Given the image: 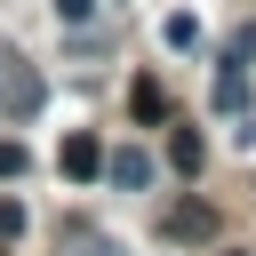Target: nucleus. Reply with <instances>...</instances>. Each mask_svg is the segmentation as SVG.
<instances>
[{
  "mask_svg": "<svg viewBox=\"0 0 256 256\" xmlns=\"http://www.w3.org/2000/svg\"><path fill=\"white\" fill-rule=\"evenodd\" d=\"M40 104H48V80H40L24 56H0V112H8V120H32Z\"/></svg>",
  "mask_w": 256,
  "mask_h": 256,
  "instance_id": "nucleus-1",
  "label": "nucleus"
},
{
  "mask_svg": "<svg viewBox=\"0 0 256 256\" xmlns=\"http://www.w3.org/2000/svg\"><path fill=\"white\" fill-rule=\"evenodd\" d=\"M104 176H112L120 192H152V176H160V160H152L144 144H120V152H104Z\"/></svg>",
  "mask_w": 256,
  "mask_h": 256,
  "instance_id": "nucleus-2",
  "label": "nucleus"
},
{
  "mask_svg": "<svg viewBox=\"0 0 256 256\" xmlns=\"http://www.w3.org/2000/svg\"><path fill=\"white\" fill-rule=\"evenodd\" d=\"M56 168H64L72 184H96V176H104V144H96V136H64V144H56Z\"/></svg>",
  "mask_w": 256,
  "mask_h": 256,
  "instance_id": "nucleus-3",
  "label": "nucleus"
},
{
  "mask_svg": "<svg viewBox=\"0 0 256 256\" xmlns=\"http://www.w3.org/2000/svg\"><path fill=\"white\" fill-rule=\"evenodd\" d=\"M160 232H168V240H208V232H216V208H208V200H176V208L160 216Z\"/></svg>",
  "mask_w": 256,
  "mask_h": 256,
  "instance_id": "nucleus-4",
  "label": "nucleus"
},
{
  "mask_svg": "<svg viewBox=\"0 0 256 256\" xmlns=\"http://www.w3.org/2000/svg\"><path fill=\"white\" fill-rule=\"evenodd\" d=\"M216 112H248V64H216Z\"/></svg>",
  "mask_w": 256,
  "mask_h": 256,
  "instance_id": "nucleus-5",
  "label": "nucleus"
},
{
  "mask_svg": "<svg viewBox=\"0 0 256 256\" xmlns=\"http://www.w3.org/2000/svg\"><path fill=\"white\" fill-rule=\"evenodd\" d=\"M64 256H120L112 232H88V224H64Z\"/></svg>",
  "mask_w": 256,
  "mask_h": 256,
  "instance_id": "nucleus-6",
  "label": "nucleus"
},
{
  "mask_svg": "<svg viewBox=\"0 0 256 256\" xmlns=\"http://www.w3.org/2000/svg\"><path fill=\"white\" fill-rule=\"evenodd\" d=\"M200 160H208V144H200L192 128H176V136H168V168H184V176H200Z\"/></svg>",
  "mask_w": 256,
  "mask_h": 256,
  "instance_id": "nucleus-7",
  "label": "nucleus"
},
{
  "mask_svg": "<svg viewBox=\"0 0 256 256\" xmlns=\"http://www.w3.org/2000/svg\"><path fill=\"white\" fill-rule=\"evenodd\" d=\"M160 40H168V48H200V16H184V8H176V16L160 24Z\"/></svg>",
  "mask_w": 256,
  "mask_h": 256,
  "instance_id": "nucleus-8",
  "label": "nucleus"
},
{
  "mask_svg": "<svg viewBox=\"0 0 256 256\" xmlns=\"http://www.w3.org/2000/svg\"><path fill=\"white\" fill-rule=\"evenodd\" d=\"M136 112H144V120H160V112H168V96H160V80H136Z\"/></svg>",
  "mask_w": 256,
  "mask_h": 256,
  "instance_id": "nucleus-9",
  "label": "nucleus"
},
{
  "mask_svg": "<svg viewBox=\"0 0 256 256\" xmlns=\"http://www.w3.org/2000/svg\"><path fill=\"white\" fill-rule=\"evenodd\" d=\"M248 56H256V24H240V32H232V48H224V64H248Z\"/></svg>",
  "mask_w": 256,
  "mask_h": 256,
  "instance_id": "nucleus-10",
  "label": "nucleus"
},
{
  "mask_svg": "<svg viewBox=\"0 0 256 256\" xmlns=\"http://www.w3.org/2000/svg\"><path fill=\"white\" fill-rule=\"evenodd\" d=\"M16 232H24V200H0V248H8Z\"/></svg>",
  "mask_w": 256,
  "mask_h": 256,
  "instance_id": "nucleus-11",
  "label": "nucleus"
},
{
  "mask_svg": "<svg viewBox=\"0 0 256 256\" xmlns=\"http://www.w3.org/2000/svg\"><path fill=\"white\" fill-rule=\"evenodd\" d=\"M56 16H64V24H72V32H80V24H88V16H96V0H56Z\"/></svg>",
  "mask_w": 256,
  "mask_h": 256,
  "instance_id": "nucleus-12",
  "label": "nucleus"
},
{
  "mask_svg": "<svg viewBox=\"0 0 256 256\" xmlns=\"http://www.w3.org/2000/svg\"><path fill=\"white\" fill-rule=\"evenodd\" d=\"M8 176H24V144H0V184Z\"/></svg>",
  "mask_w": 256,
  "mask_h": 256,
  "instance_id": "nucleus-13",
  "label": "nucleus"
},
{
  "mask_svg": "<svg viewBox=\"0 0 256 256\" xmlns=\"http://www.w3.org/2000/svg\"><path fill=\"white\" fill-rule=\"evenodd\" d=\"M224 256H240V248H224Z\"/></svg>",
  "mask_w": 256,
  "mask_h": 256,
  "instance_id": "nucleus-14",
  "label": "nucleus"
}]
</instances>
